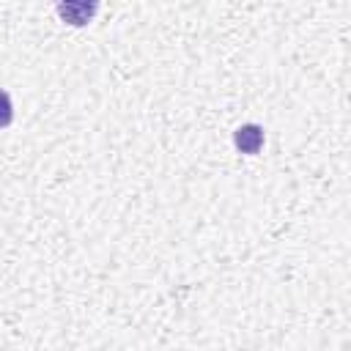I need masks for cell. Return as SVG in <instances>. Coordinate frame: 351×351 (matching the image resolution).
Instances as JSON below:
<instances>
[{
  "label": "cell",
  "instance_id": "1",
  "mask_svg": "<svg viewBox=\"0 0 351 351\" xmlns=\"http://www.w3.org/2000/svg\"><path fill=\"white\" fill-rule=\"evenodd\" d=\"M99 11L96 3H58V14L63 22L74 25V27H82L93 19V14Z\"/></svg>",
  "mask_w": 351,
  "mask_h": 351
},
{
  "label": "cell",
  "instance_id": "2",
  "mask_svg": "<svg viewBox=\"0 0 351 351\" xmlns=\"http://www.w3.org/2000/svg\"><path fill=\"white\" fill-rule=\"evenodd\" d=\"M233 143L241 154H258L263 145V129L258 123H244L233 132Z\"/></svg>",
  "mask_w": 351,
  "mask_h": 351
},
{
  "label": "cell",
  "instance_id": "3",
  "mask_svg": "<svg viewBox=\"0 0 351 351\" xmlns=\"http://www.w3.org/2000/svg\"><path fill=\"white\" fill-rule=\"evenodd\" d=\"M11 121H14V104H11V96L0 88V129L11 126Z\"/></svg>",
  "mask_w": 351,
  "mask_h": 351
}]
</instances>
